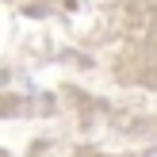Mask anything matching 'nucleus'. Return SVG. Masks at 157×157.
Wrapping results in <instances>:
<instances>
[]
</instances>
